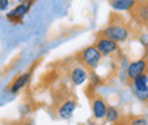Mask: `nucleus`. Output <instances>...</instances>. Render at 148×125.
I'll return each instance as SVG.
<instances>
[{"mask_svg": "<svg viewBox=\"0 0 148 125\" xmlns=\"http://www.w3.org/2000/svg\"><path fill=\"white\" fill-rule=\"evenodd\" d=\"M101 37L102 38H109V40L116 41V42H124L129 37V30L124 23L113 22L105 30L101 31Z\"/></svg>", "mask_w": 148, "mask_h": 125, "instance_id": "1", "label": "nucleus"}, {"mask_svg": "<svg viewBox=\"0 0 148 125\" xmlns=\"http://www.w3.org/2000/svg\"><path fill=\"white\" fill-rule=\"evenodd\" d=\"M101 60H102V54L95 46H88L79 53V61L90 69H95L99 65Z\"/></svg>", "mask_w": 148, "mask_h": 125, "instance_id": "2", "label": "nucleus"}, {"mask_svg": "<svg viewBox=\"0 0 148 125\" xmlns=\"http://www.w3.org/2000/svg\"><path fill=\"white\" fill-rule=\"evenodd\" d=\"M126 73H128V78L130 80H133L135 78H137L139 75H143V73L148 75V58L144 57L130 62L128 69H126Z\"/></svg>", "mask_w": 148, "mask_h": 125, "instance_id": "3", "label": "nucleus"}, {"mask_svg": "<svg viewBox=\"0 0 148 125\" xmlns=\"http://www.w3.org/2000/svg\"><path fill=\"white\" fill-rule=\"evenodd\" d=\"M94 46L101 52L102 56H109V54L116 53L118 50V42L109 40V38H102V37L97 40Z\"/></svg>", "mask_w": 148, "mask_h": 125, "instance_id": "4", "label": "nucleus"}, {"mask_svg": "<svg viewBox=\"0 0 148 125\" xmlns=\"http://www.w3.org/2000/svg\"><path fill=\"white\" fill-rule=\"evenodd\" d=\"M132 15L135 16L139 22L144 23V25H148V3L145 0H141L137 4L130 10Z\"/></svg>", "mask_w": 148, "mask_h": 125, "instance_id": "5", "label": "nucleus"}, {"mask_svg": "<svg viewBox=\"0 0 148 125\" xmlns=\"http://www.w3.org/2000/svg\"><path fill=\"white\" fill-rule=\"evenodd\" d=\"M108 113V105L101 97H95L92 99V114L95 120H102L106 117Z\"/></svg>", "mask_w": 148, "mask_h": 125, "instance_id": "6", "label": "nucleus"}, {"mask_svg": "<svg viewBox=\"0 0 148 125\" xmlns=\"http://www.w3.org/2000/svg\"><path fill=\"white\" fill-rule=\"evenodd\" d=\"M75 109H76V101L75 99H67L58 109V116H60V118H64V120L71 118Z\"/></svg>", "mask_w": 148, "mask_h": 125, "instance_id": "7", "label": "nucleus"}, {"mask_svg": "<svg viewBox=\"0 0 148 125\" xmlns=\"http://www.w3.org/2000/svg\"><path fill=\"white\" fill-rule=\"evenodd\" d=\"M71 80H72V83H73V84H76V86L83 84V83L87 80V71H86V68L84 67H80V65L72 68V71H71Z\"/></svg>", "mask_w": 148, "mask_h": 125, "instance_id": "8", "label": "nucleus"}, {"mask_svg": "<svg viewBox=\"0 0 148 125\" xmlns=\"http://www.w3.org/2000/svg\"><path fill=\"white\" fill-rule=\"evenodd\" d=\"M110 5L114 10H120V11H130L139 1L141 0H109Z\"/></svg>", "mask_w": 148, "mask_h": 125, "instance_id": "9", "label": "nucleus"}, {"mask_svg": "<svg viewBox=\"0 0 148 125\" xmlns=\"http://www.w3.org/2000/svg\"><path fill=\"white\" fill-rule=\"evenodd\" d=\"M29 79H30V72H27L25 75L19 76L18 79L12 83V86H11V93H18L19 90H22L23 87L26 86L27 82H29Z\"/></svg>", "mask_w": 148, "mask_h": 125, "instance_id": "10", "label": "nucleus"}, {"mask_svg": "<svg viewBox=\"0 0 148 125\" xmlns=\"http://www.w3.org/2000/svg\"><path fill=\"white\" fill-rule=\"evenodd\" d=\"M29 10V4H19L18 7H15V8L8 12V19H14V18H22L23 15L26 14V11Z\"/></svg>", "mask_w": 148, "mask_h": 125, "instance_id": "11", "label": "nucleus"}, {"mask_svg": "<svg viewBox=\"0 0 148 125\" xmlns=\"http://www.w3.org/2000/svg\"><path fill=\"white\" fill-rule=\"evenodd\" d=\"M133 86H135V90H143L148 86V75L147 73H143V75H139L137 78L133 79Z\"/></svg>", "mask_w": 148, "mask_h": 125, "instance_id": "12", "label": "nucleus"}, {"mask_svg": "<svg viewBox=\"0 0 148 125\" xmlns=\"http://www.w3.org/2000/svg\"><path fill=\"white\" fill-rule=\"evenodd\" d=\"M118 118H120V113H118V110H117L116 107H114V106L108 107L106 120H108L109 122H116V121H118Z\"/></svg>", "mask_w": 148, "mask_h": 125, "instance_id": "13", "label": "nucleus"}, {"mask_svg": "<svg viewBox=\"0 0 148 125\" xmlns=\"http://www.w3.org/2000/svg\"><path fill=\"white\" fill-rule=\"evenodd\" d=\"M133 94H135V97L139 99V101H141V102H144V103H148V86L143 90H135Z\"/></svg>", "mask_w": 148, "mask_h": 125, "instance_id": "14", "label": "nucleus"}, {"mask_svg": "<svg viewBox=\"0 0 148 125\" xmlns=\"http://www.w3.org/2000/svg\"><path fill=\"white\" fill-rule=\"evenodd\" d=\"M128 125H148V121L144 117H130Z\"/></svg>", "mask_w": 148, "mask_h": 125, "instance_id": "15", "label": "nucleus"}, {"mask_svg": "<svg viewBox=\"0 0 148 125\" xmlns=\"http://www.w3.org/2000/svg\"><path fill=\"white\" fill-rule=\"evenodd\" d=\"M8 0H0V11H4L8 8Z\"/></svg>", "mask_w": 148, "mask_h": 125, "instance_id": "16", "label": "nucleus"}, {"mask_svg": "<svg viewBox=\"0 0 148 125\" xmlns=\"http://www.w3.org/2000/svg\"><path fill=\"white\" fill-rule=\"evenodd\" d=\"M91 79H92V83H94V84H99V82H101V79H99L95 73H91Z\"/></svg>", "mask_w": 148, "mask_h": 125, "instance_id": "17", "label": "nucleus"}, {"mask_svg": "<svg viewBox=\"0 0 148 125\" xmlns=\"http://www.w3.org/2000/svg\"><path fill=\"white\" fill-rule=\"evenodd\" d=\"M22 125H34V124H33L32 121H26V122H23Z\"/></svg>", "mask_w": 148, "mask_h": 125, "instance_id": "18", "label": "nucleus"}]
</instances>
